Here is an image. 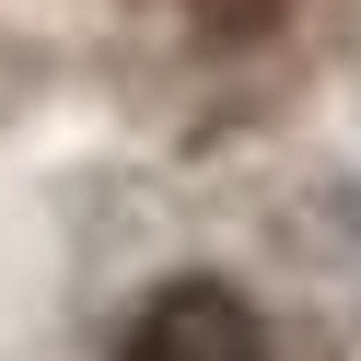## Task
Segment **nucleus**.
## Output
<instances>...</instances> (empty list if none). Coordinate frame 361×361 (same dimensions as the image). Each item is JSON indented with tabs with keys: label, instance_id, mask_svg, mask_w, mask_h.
Segmentation results:
<instances>
[{
	"label": "nucleus",
	"instance_id": "nucleus-1",
	"mask_svg": "<svg viewBox=\"0 0 361 361\" xmlns=\"http://www.w3.org/2000/svg\"><path fill=\"white\" fill-rule=\"evenodd\" d=\"M117 361H268V326H257V303L233 280H175V291L140 303Z\"/></svg>",
	"mask_w": 361,
	"mask_h": 361
}]
</instances>
